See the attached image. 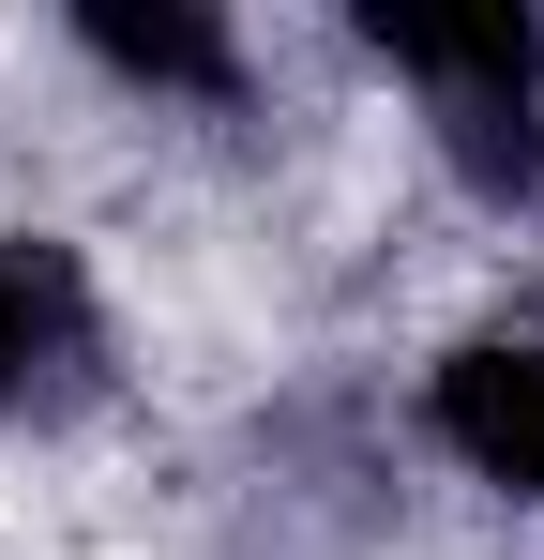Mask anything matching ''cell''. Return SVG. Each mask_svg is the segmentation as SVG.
I'll use <instances>...</instances> for the list:
<instances>
[{"mask_svg": "<svg viewBox=\"0 0 544 560\" xmlns=\"http://www.w3.org/2000/svg\"><path fill=\"white\" fill-rule=\"evenodd\" d=\"M530 560H544V546H530Z\"/></svg>", "mask_w": 544, "mask_h": 560, "instance_id": "5b68a950", "label": "cell"}, {"mask_svg": "<svg viewBox=\"0 0 544 560\" xmlns=\"http://www.w3.org/2000/svg\"><path fill=\"white\" fill-rule=\"evenodd\" d=\"M46 46H61L121 121H243L258 77H272V46L243 15H212V0H76Z\"/></svg>", "mask_w": 544, "mask_h": 560, "instance_id": "277c9868", "label": "cell"}, {"mask_svg": "<svg viewBox=\"0 0 544 560\" xmlns=\"http://www.w3.org/2000/svg\"><path fill=\"white\" fill-rule=\"evenodd\" d=\"M409 440L484 515H544V318H453L409 364Z\"/></svg>", "mask_w": 544, "mask_h": 560, "instance_id": "3957f363", "label": "cell"}, {"mask_svg": "<svg viewBox=\"0 0 544 560\" xmlns=\"http://www.w3.org/2000/svg\"><path fill=\"white\" fill-rule=\"evenodd\" d=\"M348 61L469 228H544V15H348Z\"/></svg>", "mask_w": 544, "mask_h": 560, "instance_id": "6da1fadb", "label": "cell"}, {"mask_svg": "<svg viewBox=\"0 0 544 560\" xmlns=\"http://www.w3.org/2000/svg\"><path fill=\"white\" fill-rule=\"evenodd\" d=\"M137 394L121 288L61 212H0V440H91Z\"/></svg>", "mask_w": 544, "mask_h": 560, "instance_id": "7a4b0ae2", "label": "cell"}]
</instances>
